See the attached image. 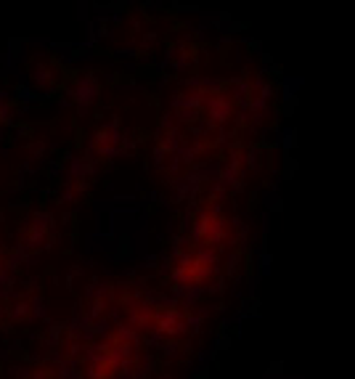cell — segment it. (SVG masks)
<instances>
[{
    "label": "cell",
    "instance_id": "obj_1",
    "mask_svg": "<svg viewBox=\"0 0 355 379\" xmlns=\"http://www.w3.org/2000/svg\"><path fill=\"white\" fill-rule=\"evenodd\" d=\"M66 95L77 104V114L82 117L95 104V98H98V80H95V75L80 77L72 88H66Z\"/></svg>",
    "mask_w": 355,
    "mask_h": 379
},
{
    "label": "cell",
    "instance_id": "obj_2",
    "mask_svg": "<svg viewBox=\"0 0 355 379\" xmlns=\"http://www.w3.org/2000/svg\"><path fill=\"white\" fill-rule=\"evenodd\" d=\"M16 98H19L21 104H37V101H43V93H32L24 85H19V88H16Z\"/></svg>",
    "mask_w": 355,
    "mask_h": 379
},
{
    "label": "cell",
    "instance_id": "obj_3",
    "mask_svg": "<svg viewBox=\"0 0 355 379\" xmlns=\"http://www.w3.org/2000/svg\"><path fill=\"white\" fill-rule=\"evenodd\" d=\"M53 69H48V66H35V82L37 85H48L53 82Z\"/></svg>",
    "mask_w": 355,
    "mask_h": 379
},
{
    "label": "cell",
    "instance_id": "obj_4",
    "mask_svg": "<svg viewBox=\"0 0 355 379\" xmlns=\"http://www.w3.org/2000/svg\"><path fill=\"white\" fill-rule=\"evenodd\" d=\"M27 310H30V302H19V305H14V308L8 310V318L11 321H21L27 316Z\"/></svg>",
    "mask_w": 355,
    "mask_h": 379
},
{
    "label": "cell",
    "instance_id": "obj_5",
    "mask_svg": "<svg viewBox=\"0 0 355 379\" xmlns=\"http://www.w3.org/2000/svg\"><path fill=\"white\" fill-rule=\"evenodd\" d=\"M101 310H104V302H101V300H98V302H90V308H88V324H90L93 318H98Z\"/></svg>",
    "mask_w": 355,
    "mask_h": 379
},
{
    "label": "cell",
    "instance_id": "obj_6",
    "mask_svg": "<svg viewBox=\"0 0 355 379\" xmlns=\"http://www.w3.org/2000/svg\"><path fill=\"white\" fill-rule=\"evenodd\" d=\"M5 313H8V310H3V308H0V318H3V316H5Z\"/></svg>",
    "mask_w": 355,
    "mask_h": 379
}]
</instances>
